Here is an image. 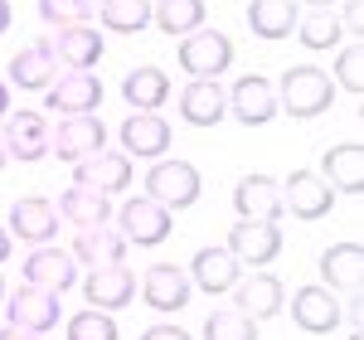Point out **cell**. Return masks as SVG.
Here are the masks:
<instances>
[{"label":"cell","instance_id":"obj_1","mask_svg":"<svg viewBox=\"0 0 364 340\" xmlns=\"http://www.w3.org/2000/svg\"><path fill=\"white\" fill-rule=\"evenodd\" d=\"M331 102H336V83H331L326 68H316V63H291V68L282 73L277 112L296 117V122H311V117L331 112Z\"/></svg>","mask_w":364,"mask_h":340},{"label":"cell","instance_id":"obj_4","mask_svg":"<svg viewBox=\"0 0 364 340\" xmlns=\"http://www.w3.org/2000/svg\"><path fill=\"white\" fill-rule=\"evenodd\" d=\"M58 321H63L58 292H44V287H15V292L5 297V326H15V331L44 336V331H54Z\"/></svg>","mask_w":364,"mask_h":340},{"label":"cell","instance_id":"obj_19","mask_svg":"<svg viewBox=\"0 0 364 340\" xmlns=\"http://www.w3.org/2000/svg\"><path fill=\"white\" fill-rule=\"evenodd\" d=\"M73 185H83V190H97V195H122L127 185H132V156H122V151H97V156H87L78 161L73 170Z\"/></svg>","mask_w":364,"mask_h":340},{"label":"cell","instance_id":"obj_39","mask_svg":"<svg viewBox=\"0 0 364 340\" xmlns=\"http://www.w3.org/2000/svg\"><path fill=\"white\" fill-rule=\"evenodd\" d=\"M340 25L360 34V25H364V0H345V5H340Z\"/></svg>","mask_w":364,"mask_h":340},{"label":"cell","instance_id":"obj_26","mask_svg":"<svg viewBox=\"0 0 364 340\" xmlns=\"http://www.w3.org/2000/svg\"><path fill=\"white\" fill-rule=\"evenodd\" d=\"M170 73L166 68H156V63H141V68H132L127 78H122V97H127V107L132 112H161L170 102Z\"/></svg>","mask_w":364,"mask_h":340},{"label":"cell","instance_id":"obj_35","mask_svg":"<svg viewBox=\"0 0 364 340\" xmlns=\"http://www.w3.org/2000/svg\"><path fill=\"white\" fill-rule=\"evenodd\" d=\"M204 340H257V321L243 312H214L204 316Z\"/></svg>","mask_w":364,"mask_h":340},{"label":"cell","instance_id":"obj_44","mask_svg":"<svg viewBox=\"0 0 364 340\" xmlns=\"http://www.w3.org/2000/svg\"><path fill=\"white\" fill-rule=\"evenodd\" d=\"M5 112H10V87L0 83V117H5Z\"/></svg>","mask_w":364,"mask_h":340},{"label":"cell","instance_id":"obj_16","mask_svg":"<svg viewBox=\"0 0 364 340\" xmlns=\"http://www.w3.org/2000/svg\"><path fill=\"white\" fill-rule=\"evenodd\" d=\"M83 297H87V307H97V312H122L136 297V272L127 262H117V267H87Z\"/></svg>","mask_w":364,"mask_h":340},{"label":"cell","instance_id":"obj_45","mask_svg":"<svg viewBox=\"0 0 364 340\" xmlns=\"http://www.w3.org/2000/svg\"><path fill=\"white\" fill-rule=\"evenodd\" d=\"M0 170H5V146H0Z\"/></svg>","mask_w":364,"mask_h":340},{"label":"cell","instance_id":"obj_20","mask_svg":"<svg viewBox=\"0 0 364 340\" xmlns=\"http://www.w3.org/2000/svg\"><path fill=\"white\" fill-rule=\"evenodd\" d=\"M10 238H20V243H54L58 233V209L49 199L39 195H25L10 204V228H5Z\"/></svg>","mask_w":364,"mask_h":340},{"label":"cell","instance_id":"obj_11","mask_svg":"<svg viewBox=\"0 0 364 340\" xmlns=\"http://www.w3.org/2000/svg\"><path fill=\"white\" fill-rule=\"evenodd\" d=\"M44 102H49V112H58V117H87V112L102 107V78H97V73H68V68H63V78L49 83Z\"/></svg>","mask_w":364,"mask_h":340},{"label":"cell","instance_id":"obj_34","mask_svg":"<svg viewBox=\"0 0 364 340\" xmlns=\"http://www.w3.org/2000/svg\"><path fill=\"white\" fill-rule=\"evenodd\" d=\"M63 336H68V340H122V331H117L112 312L87 307V312H78V316L63 321Z\"/></svg>","mask_w":364,"mask_h":340},{"label":"cell","instance_id":"obj_14","mask_svg":"<svg viewBox=\"0 0 364 340\" xmlns=\"http://www.w3.org/2000/svg\"><path fill=\"white\" fill-rule=\"evenodd\" d=\"M224 248L238 257V262H248V267H267V262L282 253V228L262 224V219H238V224L228 228Z\"/></svg>","mask_w":364,"mask_h":340},{"label":"cell","instance_id":"obj_32","mask_svg":"<svg viewBox=\"0 0 364 340\" xmlns=\"http://www.w3.org/2000/svg\"><path fill=\"white\" fill-rule=\"evenodd\" d=\"M296 39L311 54H326V49H336L345 39V25H340L336 10H311V15H296Z\"/></svg>","mask_w":364,"mask_h":340},{"label":"cell","instance_id":"obj_12","mask_svg":"<svg viewBox=\"0 0 364 340\" xmlns=\"http://www.w3.org/2000/svg\"><path fill=\"white\" fill-rule=\"evenodd\" d=\"M282 307H287V287H282L272 272L252 267L248 277L233 282V312H243L248 321H272Z\"/></svg>","mask_w":364,"mask_h":340},{"label":"cell","instance_id":"obj_28","mask_svg":"<svg viewBox=\"0 0 364 340\" xmlns=\"http://www.w3.org/2000/svg\"><path fill=\"white\" fill-rule=\"evenodd\" d=\"M68 253H73V262H83V267H117V262H127V238L112 224L78 228V238H73Z\"/></svg>","mask_w":364,"mask_h":340},{"label":"cell","instance_id":"obj_47","mask_svg":"<svg viewBox=\"0 0 364 340\" xmlns=\"http://www.w3.org/2000/svg\"><path fill=\"white\" fill-rule=\"evenodd\" d=\"M350 340H360V336H350Z\"/></svg>","mask_w":364,"mask_h":340},{"label":"cell","instance_id":"obj_29","mask_svg":"<svg viewBox=\"0 0 364 340\" xmlns=\"http://www.w3.org/2000/svg\"><path fill=\"white\" fill-rule=\"evenodd\" d=\"M54 209L68 219V224H78V228H102V224H112V214H117L112 199L97 195V190H83V185H68Z\"/></svg>","mask_w":364,"mask_h":340},{"label":"cell","instance_id":"obj_22","mask_svg":"<svg viewBox=\"0 0 364 340\" xmlns=\"http://www.w3.org/2000/svg\"><path fill=\"white\" fill-rule=\"evenodd\" d=\"M243 277V262L228 253V248H199L195 262H190V282H195V292H209V297H224V292H233V282Z\"/></svg>","mask_w":364,"mask_h":340},{"label":"cell","instance_id":"obj_31","mask_svg":"<svg viewBox=\"0 0 364 340\" xmlns=\"http://www.w3.org/2000/svg\"><path fill=\"white\" fill-rule=\"evenodd\" d=\"M204 0H156L151 5V25L166 29L170 39H185V34H195V29H204Z\"/></svg>","mask_w":364,"mask_h":340},{"label":"cell","instance_id":"obj_27","mask_svg":"<svg viewBox=\"0 0 364 340\" xmlns=\"http://www.w3.org/2000/svg\"><path fill=\"white\" fill-rule=\"evenodd\" d=\"M321 287H336V292H360L364 287V248L350 243H331L321 253Z\"/></svg>","mask_w":364,"mask_h":340},{"label":"cell","instance_id":"obj_2","mask_svg":"<svg viewBox=\"0 0 364 340\" xmlns=\"http://www.w3.org/2000/svg\"><path fill=\"white\" fill-rule=\"evenodd\" d=\"M146 195L175 214V209H190V204L204 195V180H199V170L190 166V161H166V156H161L156 166L146 170Z\"/></svg>","mask_w":364,"mask_h":340},{"label":"cell","instance_id":"obj_25","mask_svg":"<svg viewBox=\"0 0 364 340\" xmlns=\"http://www.w3.org/2000/svg\"><path fill=\"white\" fill-rule=\"evenodd\" d=\"M58 78V58H54V44L49 39H34L25 44L20 54H10V83L25 87V92H39Z\"/></svg>","mask_w":364,"mask_h":340},{"label":"cell","instance_id":"obj_15","mask_svg":"<svg viewBox=\"0 0 364 340\" xmlns=\"http://www.w3.org/2000/svg\"><path fill=\"white\" fill-rule=\"evenodd\" d=\"M0 146L15 161H44L49 156V122H44V112H29V107L25 112H5Z\"/></svg>","mask_w":364,"mask_h":340},{"label":"cell","instance_id":"obj_30","mask_svg":"<svg viewBox=\"0 0 364 340\" xmlns=\"http://www.w3.org/2000/svg\"><path fill=\"white\" fill-rule=\"evenodd\" d=\"M243 15H248V29L257 39L277 44V39H287L296 29V0H248Z\"/></svg>","mask_w":364,"mask_h":340},{"label":"cell","instance_id":"obj_13","mask_svg":"<svg viewBox=\"0 0 364 340\" xmlns=\"http://www.w3.org/2000/svg\"><path fill=\"white\" fill-rule=\"evenodd\" d=\"M228 117V87L219 78H190L180 87V122H190L199 132L219 127Z\"/></svg>","mask_w":364,"mask_h":340},{"label":"cell","instance_id":"obj_46","mask_svg":"<svg viewBox=\"0 0 364 340\" xmlns=\"http://www.w3.org/2000/svg\"><path fill=\"white\" fill-rule=\"evenodd\" d=\"M0 302H5V282H0Z\"/></svg>","mask_w":364,"mask_h":340},{"label":"cell","instance_id":"obj_23","mask_svg":"<svg viewBox=\"0 0 364 340\" xmlns=\"http://www.w3.org/2000/svg\"><path fill=\"white\" fill-rule=\"evenodd\" d=\"M25 282L44 287V292H68V287H78V262H73V253H63V248L39 243L25 257Z\"/></svg>","mask_w":364,"mask_h":340},{"label":"cell","instance_id":"obj_33","mask_svg":"<svg viewBox=\"0 0 364 340\" xmlns=\"http://www.w3.org/2000/svg\"><path fill=\"white\" fill-rule=\"evenodd\" d=\"M92 15H102V29L112 34H141L151 25V0H102V10Z\"/></svg>","mask_w":364,"mask_h":340},{"label":"cell","instance_id":"obj_42","mask_svg":"<svg viewBox=\"0 0 364 340\" xmlns=\"http://www.w3.org/2000/svg\"><path fill=\"white\" fill-rule=\"evenodd\" d=\"M301 5H311V10H336V0H301Z\"/></svg>","mask_w":364,"mask_h":340},{"label":"cell","instance_id":"obj_17","mask_svg":"<svg viewBox=\"0 0 364 340\" xmlns=\"http://www.w3.org/2000/svg\"><path fill=\"white\" fill-rule=\"evenodd\" d=\"M291 321L306 331V336H331L345 312H340V297L331 287H296V297H291Z\"/></svg>","mask_w":364,"mask_h":340},{"label":"cell","instance_id":"obj_6","mask_svg":"<svg viewBox=\"0 0 364 340\" xmlns=\"http://www.w3.org/2000/svg\"><path fill=\"white\" fill-rule=\"evenodd\" d=\"M117 233L127 238V243H141V248H156V243H166L170 228H175V219H170L166 204H156L151 195H136L127 199L122 209H117Z\"/></svg>","mask_w":364,"mask_h":340},{"label":"cell","instance_id":"obj_36","mask_svg":"<svg viewBox=\"0 0 364 340\" xmlns=\"http://www.w3.org/2000/svg\"><path fill=\"white\" fill-rule=\"evenodd\" d=\"M97 10V0H39V15L49 20L54 29H68V25H87Z\"/></svg>","mask_w":364,"mask_h":340},{"label":"cell","instance_id":"obj_43","mask_svg":"<svg viewBox=\"0 0 364 340\" xmlns=\"http://www.w3.org/2000/svg\"><path fill=\"white\" fill-rule=\"evenodd\" d=\"M5 257H10V233L0 228V262H5Z\"/></svg>","mask_w":364,"mask_h":340},{"label":"cell","instance_id":"obj_21","mask_svg":"<svg viewBox=\"0 0 364 340\" xmlns=\"http://www.w3.org/2000/svg\"><path fill=\"white\" fill-rule=\"evenodd\" d=\"M233 209H238V219H262V224H277L282 214H287L272 175H243L233 185Z\"/></svg>","mask_w":364,"mask_h":340},{"label":"cell","instance_id":"obj_41","mask_svg":"<svg viewBox=\"0 0 364 340\" xmlns=\"http://www.w3.org/2000/svg\"><path fill=\"white\" fill-rule=\"evenodd\" d=\"M10 20H15V15H10V0H0V34L10 29Z\"/></svg>","mask_w":364,"mask_h":340},{"label":"cell","instance_id":"obj_5","mask_svg":"<svg viewBox=\"0 0 364 340\" xmlns=\"http://www.w3.org/2000/svg\"><path fill=\"white\" fill-rule=\"evenodd\" d=\"M228 63H233V39H228L224 29H195V34H185L180 39V68L190 73V78H219Z\"/></svg>","mask_w":364,"mask_h":340},{"label":"cell","instance_id":"obj_37","mask_svg":"<svg viewBox=\"0 0 364 340\" xmlns=\"http://www.w3.org/2000/svg\"><path fill=\"white\" fill-rule=\"evenodd\" d=\"M331 83L345 87V92H360L364 87V49L360 44H350V49L336 58V78H331Z\"/></svg>","mask_w":364,"mask_h":340},{"label":"cell","instance_id":"obj_40","mask_svg":"<svg viewBox=\"0 0 364 340\" xmlns=\"http://www.w3.org/2000/svg\"><path fill=\"white\" fill-rule=\"evenodd\" d=\"M0 340H44V336H34V331H15V326H0Z\"/></svg>","mask_w":364,"mask_h":340},{"label":"cell","instance_id":"obj_8","mask_svg":"<svg viewBox=\"0 0 364 340\" xmlns=\"http://www.w3.org/2000/svg\"><path fill=\"white\" fill-rule=\"evenodd\" d=\"M277 190H282V209L296 214V219H326L331 204H336V190L321 180V170H291Z\"/></svg>","mask_w":364,"mask_h":340},{"label":"cell","instance_id":"obj_7","mask_svg":"<svg viewBox=\"0 0 364 340\" xmlns=\"http://www.w3.org/2000/svg\"><path fill=\"white\" fill-rule=\"evenodd\" d=\"M49 151H54L58 161H87V156H97V151H107V127H102V117L87 112V117H63V127L49 132Z\"/></svg>","mask_w":364,"mask_h":340},{"label":"cell","instance_id":"obj_10","mask_svg":"<svg viewBox=\"0 0 364 340\" xmlns=\"http://www.w3.org/2000/svg\"><path fill=\"white\" fill-rule=\"evenodd\" d=\"M228 112L238 117L243 127H267L277 117V83L262 73H243L238 83L228 87Z\"/></svg>","mask_w":364,"mask_h":340},{"label":"cell","instance_id":"obj_38","mask_svg":"<svg viewBox=\"0 0 364 340\" xmlns=\"http://www.w3.org/2000/svg\"><path fill=\"white\" fill-rule=\"evenodd\" d=\"M141 340H195V336H190L185 326H146Z\"/></svg>","mask_w":364,"mask_h":340},{"label":"cell","instance_id":"obj_3","mask_svg":"<svg viewBox=\"0 0 364 340\" xmlns=\"http://www.w3.org/2000/svg\"><path fill=\"white\" fill-rule=\"evenodd\" d=\"M136 287H141V297H146V307H151V312H161V316L185 312V307H190V297H195L190 272H185V267H175V262H151V267L136 277Z\"/></svg>","mask_w":364,"mask_h":340},{"label":"cell","instance_id":"obj_18","mask_svg":"<svg viewBox=\"0 0 364 340\" xmlns=\"http://www.w3.org/2000/svg\"><path fill=\"white\" fill-rule=\"evenodd\" d=\"M49 44H54V58L68 68V73H92V68L102 63V54H107L102 29H92V25H68V29H58Z\"/></svg>","mask_w":364,"mask_h":340},{"label":"cell","instance_id":"obj_9","mask_svg":"<svg viewBox=\"0 0 364 340\" xmlns=\"http://www.w3.org/2000/svg\"><path fill=\"white\" fill-rule=\"evenodd\" d=\"M117 137H122V156H136V161H161L175 142V132L161 112H132L117 127Z\"/></svg>","mask_w":364,"mask_h":340},{"label":"cell","instance_id":"obj_24","mask_svg":"<svg viewBox=\"0 0 364 340\" xmlns=\"http://www.w3.org/2000/svg\"><path fill=\"white\" fill-rule=\"evenodd\" d=\"M321 180L336 195H360L364 190V146L360 142H336L321 156Z\"/></svg>","mask_w":364,"mask_h":340}]
</instances>
